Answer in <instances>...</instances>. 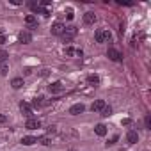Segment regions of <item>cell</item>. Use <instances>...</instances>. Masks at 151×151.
<instances>
[{"mask_svg": "<svg viewBox=\"0 0 151 151\" xmlns=\"http://www.w3.org/2000/svg\"><path fill=\"white\" fill-rule=\"evenodd\" d=\"M78 34V29L75 27V25H69V27H66L64 29V32H62V39H64V43H69L75 36Z\"/></svg>", "mask_w": 151, "mask_h": 151, "instance_id": "1", "label": "cell"}, {"mask_svg": "<svg viewBox=\"0 0 151 151\" xmlns=\"http://www.w3.org/2000/svg\"><path fill=\"white\" fill-rule=\"evenodd\" d=\"M94 37H96V43H105L112 37V34H110V30H96Z\"/></svg>", "mask_w": 151, "mask_h": 151, "instance_id": "2", "label": "cell"}, {"mask_svg": "<svg viewBox=\"0 0 151 151\" xmlns=\"http://www.w3.org/2000/svg\"><path fill=\"white\" fill-rule=\"evenodd\" d=\"M107 55H109V59H110V60H114V62H121V60H123L121 52H119V50H116V48H109Z\"/></svg>", "mask_w": 151, "mask_h": 151, "instance_id": "3", "label": "cell"}, {"mask_svg": "<svg viewBox=\"0 0 151 151\" xmlns=\"http://www.w3.org/2000/svg\"><path fill=\"white\" fill-rule=\"evenodd\" d=\"M84 110H86V105H84V103H75V105L69 109V114H71V116H78V114H82Z\"/></svg>", "mask_w": 151, "mask_h": 151, "instance_id": "4", "label": "cell"}, {"mask_svg": "<svg viewBox=\"0 0 151 151\" xmlns=\"http://www.w3.org/2000/svg\"><path fill=\"white\" fill-rule=\"evenodd\" d=\"M64 29H66V27H64L60 22H57V23H53V25H52V34H53V36H62Z\"/></svg>", "mask_w": 151, "mask_h": 151, "instance_id": "5", "label": "cell"}, {"mask_svg": "<svg viewBox=\"0 0 151 151\" xmlns=\"http://www.w3.org/2000/svg\"><path fill=\"white\" fill-rule=\"evenodd\" d=\"M18 39H20V43H23V45H29V43L32 41V34H30V32H27V30H23V32H20Z\"/></svg>", "mask_w": 151, "mask_h": 151, "instance_id": "6", "label": "cell"}, {"mask_svg": "<svg viewBox=\"0 0 151 151\" xmlns=\"http://www.w3.org/2000/svg\"><path fill=\"white\" fill-rule=\"evenodd\" d=\"M20 110H22V114H23V116H27V117H30V116H32V107H30L29 103H25V101H22V103H20Z\"/></svg>", "mask_w": 151, "mask_h": 151, "instance_id": "7", "label": "cell"}, {"mask_svg": "<svg viewBox=\"0 0 151 151\" xmlns=\"http://www.w3.org/2000/svg\"><path fill=\"white\" fill-rule=\"evenodd\" d=\"M94 22H96V14H94L93 11H89V13L84 14V23H86V25H93Z\"/></svg>", "mask_w": 151, "mask_h": 151, "instance_id": "8", "label": "cell"}, {"mask_svg": "<svg viewBox=\"0 0 151 151\" xmlns=\"http://www.w3.org/2000/svg\"><path fill=\"white\" fill-rule=\"evenodd\" d=\"M39 126H41V123H39L37 119H32V117H29L27 123H25V128H29V130H36V128H39Z\"/></svg>", "mask_w": 151, "mask_h": 151, "instance_id": "9", "label": "cell"}, {"mask_svg": "<svg viewBox=\"0 0 151 151\" xmlns=\"http://www.w3.org/2000/svg\"><path fill=\"white\" fill-rule=\"evenodd\" d=\"M103 107H105V101H103V100H96V101L91 105V110H93V112H101Z\"/></svg>", "mask_w": 151, "mask_h": 151, "instance_id": "10", "label": "cell"}, {"mask_svg": "<svg viewBox=\"0 0 151 151\" xmlns=\"http://www.w3.org/2000/svg\"><path fill=\"white\" fill-rule=\"evenodd\" d=\"M126 140H128L130 144H135V142L139 140V135H137V132H135V130H130V132L126 133Z\"/></svg>", "mask_w": 151, "mask_h": 151, "instance_id": "11", "label": "cell"}, {"mask_svg": "<svg viewBox=\"0 0 151 151\" xmlns=\"http://www.w3.org/2000/svg\"><path fill=\"white\" fill-rule=\"evenodd\" d=\"M94 133L100 135V137H105V135H107V126H105V124H96V126H94Z\"/></svg>", "mask_w": 151, "mask_h": 151, "instance_id": "12", "label": "cell"}, {"mask_svg": "<svg viewBox=\"0 0 151 151\" xmlns=\"http://www.w3.org/2000/svg\"><path fill=\"white\" fill-rule=\"evenodd\" d=\"M11 87H13V89H22V87H23V78H20V77L13 78V80H11Z\"/></svg>", "mask_w": 151, "mask_h": 151, "instance_id": "13", "label": "cell"}, {"mask_svg": "<svg viewBox=\"0 0 151 151\" xmlns=\"http://www.w3.org/2000/svg\"><path fill=\"white\" fill-rule=\"evenodd\" d=\"M36 142H37V139L32 137V135H27V137L22 139V144H23V146H32V144H36Z\"/></svg>", "mask_w": 151, "mask_h": 151, "instance_id": "14", "label": "cell"}, {"mask_svg": "<svg viewBox=\"0 0 151 151\" xmlns=\"http://www.w3.org/2000/svg\"><path fill=\"white\" fill-rule=\"evenodd\" d=\"M66 55H69V57H71V55H78V57H82L84 52H82V50H75V48L68 46V48H66Z\"/></svg>", "mask_w": 151, "mask_h": 151, "instance_id": "15", "label": "cell"}, {"mask_svg": "<svg viewBox=\"0 0 151 151\" xmlns=\"http://www.w3.org/2000/svg\"><path fill=\"white\" fill-rule=\"evenodd\" d=\"M25 23H27L29 27H37V20H36L34 14H29V16L25 18Z\"/></svg>", "mask_w": 151, "mask_h": 151, "instance_id": "16", "label": "cell"}, {"mask_svg": "<svg viewBox=\"0 0 151 151\" xmlns=\"http://www.w3.org/2000/svg\"><path fill=\"white\" fill-rule=\"evenodd\" d=\"M62 89H64V86H62L60 82H53V84L50 86V91H52V93H60Z\"/></svg>", "mask_w": 151, "mask_h": 151, "instance_id": "17", "label": "cell"}, {"mask_svg": "<svg viewBox=\"0 0 151 151\" xmlns=\"http://www.w3.org/2000/svg\"><path fill=\"white\" fill-rule=\"evenodd\" d=\"M87 82H89V84H100V77H98V75H89V77H87Z\"/></svg>", "mask_w": 151, "mask_h": 151, "instance_id": "18", "label": "cell"}, {"mask_svg": "<svg viewBox=\"0 0 151 151\" xmlns=\"http://www.w3.org/2000/svg\"><path fill=\"white\" fill-rule=\"evenodd\" d=\"M110 112H112V109H110V107H107V105H105V107H103V109H101V112H100V114H101V116H103V117H109V116H110Z\"/></svg>", "mask_w": 151, "mask_h": 151, "instance_id": "19", "label": "cell"}, {"mask_svg": "<svg viewBox=\"0 0 151 151\" xmlns=\"http://www.w3.org/2000/svg\"><path fill=\"white\" fill-rule=\"evenodd\" d=\"M7 57H9V53H7L6 50H0V62H6Z\"/></svg>", "mask_w": 151, "mask_h": 151, "instance_id": "20", "label": "cell"}, {"mask_svg": "<svg viewBox=\"0 0 151 151\" xmlns=\"http://www.w3.org/2000/svg\"><path fill=\"white\" fill-rule=\"evenodd\" d=\"M32 105H34V107H41V105H46V101H43V98H36V100L32 101Z\"/></svg>", "mask_w": 151, "mask_h": 151, "instance_id": "21", "label": "cell"}, {"mask_svg": "<svg viewBox=\"0 0 151 151\" xmlns=\"http://www.w3.org/2000/svg\"><path fill=\"white\" fill-rule=\"evenodd\" d=\"M37 142H41V144H45V146H48V144H50L52 140H50V139H48V137L45 135V137H39V139H37Z\"/></svg>", "mask_w": 151, "mask_h": 151, "instance_id": "22", "label": "cell"}, {"mask_svg": "<svg viewBox=\"0 0 151 151\" xmlns=\"http://www.w3.org/2000/svg\"><path fill=\"white\" fill-rule=\"evenodd\" d=\"M7 71H9V66H7V64H2V66H0V75H7Z\"/></svg>", "mask_w": 151, "mask_h": 151, "instance_id": "23", "label": "cell"}, {"mask_svg": "<svg viewBox=\"0 0 151 151\" xmlns=\"http://www.w3.org/2000/svg\"><path fill=\"white\" fill-rule=\"evenodd\" d=\"M144 124H146V128H149V126H151V117H149V116H146V119H144Z\"/></svg>", "mask_w": 151, "mask_h": 151, "instance_id": "24", "label": "cell"}, {"mask_svg": "<svg viewBox=\"0 0 151 151\" xmlns=\"http://www.w3.org/2000/svg\"><path fill=\"white\" fill-rule=\"evenodd\" d=\"M6 43H7L6 36H4V34H0V45H6Z\"/></svg>", "mask_w": 151, "mask_h": 151, "instance_id": "25", "label": "cell"}, {"mask_svg": "<svg viewBox=\"0 0 151 151\" xmlns=\"http://www.w3.org/2000/svg\"><path fill=\"white\" fill-rule=\"evenodd\" d=\"M66 16H68V20H73V16H75V14H73V11H71V9H69V11H68V14H66Z\"/></svg>", "mask_w": 151, "mask_h": 151, "instance_id": "26", "label": "cell"}, {"mask_svg": "<svg viewBox=\"0 0 151 151\" xmlns=\"http://www.w3.org/2000/svg\"><path fill=\"white\" fill-rule=\"evenodd\" d=\"M123 124H124V126H128V124H132V119H123Z\"/></svg>", "mask_w": 151, "mask_h": 151, "instance_id": "27", "label": "cell"}, {"mask_svg": "<svg viewBox=\"0 0 151 151\" xmlns=\"http://www.w3.org/2000/svg\"><path fill=\"white\" fill-rule=\"evenodd\" d=\"M6 121H7V117L4 114H0V123H6Z\"/></svg>", "mask_w": 151, "mask_h": 151, "instance_id": "28", "label": "cell"}, {"mask_svg": "<svg viewBox=\"0 0 151 151\" xmlns=\"http://www.w3.org/2000/svg\"><path fill=\"white\" fill-rule=\"evenodd\" d=\"M116 140H117V135H114V137H112V139H110V142H107V144H114V142H116Z\"/></svg>", "mask_w": 151, "mask_h": 151, "instance_id": "29", "label": "cell"}]
</instances>
